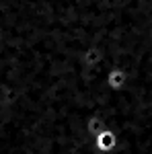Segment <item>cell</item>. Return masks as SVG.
Listing matches in <instances>:
<instances>
[{"instance_id":"obj_1","label":"cell","mask_w":152,"mask_h":154,"mask_svg":"<svg viewBox=\"0 0 152 154\" xmlns=\"http://www.w3.org/2000/svg\"><path fill=\"white\" fill-rule=\"evenodd\" d=\"M103 49L97 48V45H88V48L82 49L80 54V66L88 72H99L101 74V64H103ZM105 76V74H103Z\"/></svg>"},{"instance_id":"obj_2","label":"cell","mask_w":152,"mask_h":154,"mask_svg":"<svg viewBox=\"0 0 152 154\" xmlns=\"http://www.w3.org/2000/svg\"><path fill=\"white\" fill-rule=\"evenodd\" d=\"M128 72L123 70V68H119V66H113V68H109L105 72V76H103V82L109 91H113V93H119V91H123L126 86H128Z\"/></svg>"},{"instance_id":"obj_3","label":"cell","mask_w":152,"mask_h":154,"mask_svg":"<svg viewBox=\"0 0 152 154\" xmlns=\"http://www.w3.org/2000/svg\"><path fill=\"white\" fill-rule=\"evenodd\" d=\"M117 142H119V138H117V134L111 128H105V130H101L97 136L93 138V146L97 152L101 154H107L111 152V150H115Z\"/></svg>"}]
</instances>
